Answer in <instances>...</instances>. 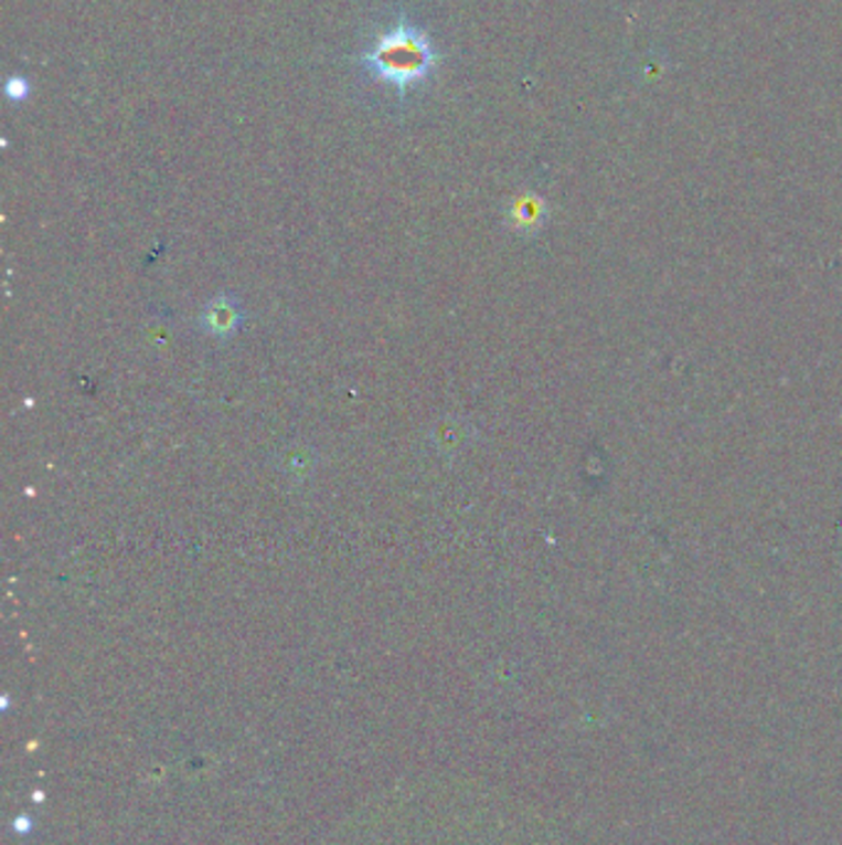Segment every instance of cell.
I'll return each instance as SVG.
<instances>
[{"label": "cell", "mask_w": 842, "mask_h": 845, "mask_svg": "<svg viewBox=\"0 0 842 845\" xmlns=\"http://www.w3.org/2000/svg\"><path fill=\"white\" fill-rule=\"evenodd\" d=\"M6 94H8V99L10 102H23V99H28V94H30V85H28V80L25 77H10L8 82H6Z\"/></svg>", "instance_id": "2"}, {"label": "cell", "mask_w": 842, "mask_h": 845, "mask_svg": "<svg viewBox=\"0 0 842 845\" xmlns=\"http://www.w3.org/2000/svg\"><path fill=\"white\" fill-rule=\"evenodd\" d=\"M361 65L383 85L405 94L430 77L438 65V52L433 50L430 38L420 28L401 20L363 52Z\"/></svg>", "instance_id": "1"}]
</instances>
